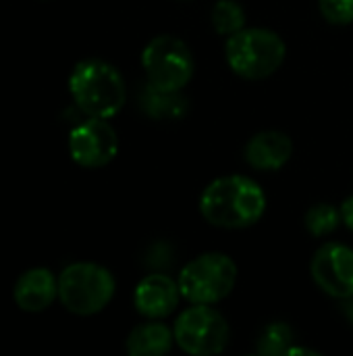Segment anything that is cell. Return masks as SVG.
Here are the masks:
<instances>
[{"label":"cell","mask_w":353,"mask_h":356,"mask_svg":"<svg viewBox=\"0 0 353 356\" xmlns=\"http://www.w3.org/2000/svg\"><path fill=\"white\" fill-rule=\"evenodd\" d=\"M266 211L264 190L246 175L214 179L200 198L202 217L221 229H246L262 219Z\"/></svg>","instance_id":"1"},{"label":"cell","mask_w":353,"mask_h":356,"mask_svg":"<svg viewBox=\"0 0 353 356\" xmlns=\"http://www.w3.org/2000/svg\"><path fill=\"white\" fill-rule=\"evenodd\" d=\"M69 92L81 113L98 119H112L121 113L127 100L121 71L102 58H85L77 63L69 77Z\"/></svg>","instance_id":"2"},{"label":"cell","mask_w":353,"mask_h":356,"mask_svg":"<svg viewBox=\"0 0 353 356\" xmlns=\"http://www.w3.org/2000/svg\"><path fill=\"white\" fill-rule=\"evenodd\" d=\"M287 54L283 38L264 27H243L229 35L225 56L231 71L243 79H266L279 71Z\"/></svg>","instance_id":"3"},{"label":"cell","mask_w":353,"mask_h":356,"mask_svg":"<svg viewBox=\"0 0 353 356\" xmlns=\"http://www.w3.org/2000/svg\"><path fill=\"white\" fill-rule=\"evenodd\" d=\"M117 290L112 273L96 263H73L58 277V298L69 313L89 317L108 307Z\"/></svg>","instance_id":"4"},{"label":"cell","mask_w":353,"mask_h":356,"mask_svg":"<svg viewBox=\"0 0 353 356\" xmlns=\"http://www.w3.org/2000/svg\"><path fill=\"white\" fill-rule=\"evenodd\" d=\"M237 282V265L223 252H206L189 261L179 273L181 296L189 305H216L225 300Z\"/></svg>","instance_id":"5"},{"label":"cell","mask_w":353,"mask_h":356,"mask_svg":"<svg viewBox=\"0 0 353 356\" xmlns=\"http://www.w3.org/2000/svg\"><path fill=\"white\" fill-rule=\"evenodd\" d=\"M141 67L150 86L164 92H181L193 77L196 60L183 40L156 35L141 52Z\"/></svg>","instance_id":"6"},{"label":"cell","mask_w":353,"mask_h":356,"mask_svg":"<svg viewBox=\"0 0 353 356\" xmlns=\"http://www.w3.org/2000/svg\"><path fill=\"white\" fill-rule=\"evenodd\" d=\"M175 344L193 356L221 355L231 340L227 319L212 305H191L173 327Z\"/></svg>","instance_id":"7"},{"label":"cell","mask_w":353,"mask_h":356,"mask_svg":"<svg viewBox=\"0 0 353 356\" xmlns=\"http://www.w3.org/2000/svg\"><path fill=\"white\" fill-rule=\"evenodd\" d=\"M119 152V136L108 119L87 117L69 134V154L85 169H100L112 163Z\"/></svg>","instance_id":"8"},{"label":"cell","mask_w":353,"mask_h":356,"mask_svg":"<svg viewBox=\"0 0 353 356\" xmlns=\"http://www.w3.org/2000/svg\"><path fill=\"white\" fill-rule=\"evenodd\" d=\"M316 286L339 300L353 296V248L345 244L329 242L320 246L310 265Z\"/></svg>","instance_id":"9"},{"label":"cell","mask_w":353,"mask_h":356,"mask_svg":"<svg viewBox=\"0 0 353 356\" xmlns=\"http://www.w3.org/2000/svg\"><path fill=\"white\" fill-rule=\"evenodd\" d=\"M181 298L183 296L175 280L164 273H150L137 284L133 305L146 319H164L179 307Z\"/></svg>","instance_id":"10"},{"label":"cell","mask_w":353,"mask_h":356,"mask_svg":"<svg viewBox=\"0 0 353 356\" xmlns=\"http://www.w3.org/2000/svg\"><path fill=\"white\" fill-rule=\"evenodd\" d=\"M58 296V280L50 269L35 267L25 271L12 290V298L17 307L25 313H42L46 311Z\"/></svg>","instance_id":"11"},{"label":"cell","mask_w":353,"mask_h":356,"mask_svg":"<svg viewBox=\"0 0 353 356\" xmlns=\"http://www.w3.org/2000/svg\"><path fill=\"white\" fill-rule=\"evenodd\" d=\"M293 154V142L283 131H260L246 144V163L258 171H279Z\"/></svg>","instance_id":"12"},{"label":"cell","mask_w":353,"mask_h":356,"mask_svg":"<svg viewBox=\"0 0 353 356\" xmlns=\"http://www.w3.org/2000/svg\"><path fill=\"white\" fill-rule=\"evenodd\" d=\"M173 330H169V325L160 323L158 319H150L148 323H141L131 330L125 348L131 356H160L173 348Z\"/></svg>","instance_id":"13"},{"label":"cell","mask_w":353,"mask_h":356,"mask_svg":"<svg viewBox=\"0 0 353 356\" xmlns=\"http://www.w3.org/2000/svg\"><path fill=\"white\" fill-rule=\"evenodd\" d=\"M141 108L154 119H179L187 111V100L179 92H164L154 86H146L141 92Z\"/></svg>","instance_id":"14"},{"label":"cell","mask_w":353,"mask_h":356,"mask_svg":"<svg viewBox=\"0 0 353 356\" xmlns=\"http://www.w3.org/2000/svg\"><path fill=\"white\" fill-rule=\"evenodd\" d=\"M212 27L221 35H233L246 27V10L235 0H218L212 8Z\"/></svg>","instance_id":"15"},{"label":"cell","mask_w":353,"mask_h":356,"mask_svg":"<svg viewBox=\"0 0 353 356\" xmlns=\"http://www.w3.org/2000/svg\"><path fill=\"white\" fill-rule=\"evenodd\" d=\"M295 336L293 330L287 323H270L264 327V332L258 338V355L264 356H283L293 346Z\"/></svg>","instance_id":"16"},{"label":"cell","mask_w":353,"mask_h":356,"mask_svg":"<svg viewBox=\"0 0 353 356\" xmlns=\"http://www.w3.org/2000/svg\"><path fill=\"white\" fill-rule=\"evenodd\" d=\"M306 229L316 236V238H325L331 236L341 221V213L333 207V204H314L308 213H306Z\"/></svg>","instance_id":"17"},{"label":"cell","mask_w":353,"mask_h":356,"mask_svg":"<svg viewBox=\"0 0 353 356\" xmlns=\"http://www.w3.org/2000/svg\"><path fill=\"white\" fill-rule=\"evenodd\" d=\"M322 17L333 25L353 23V0H318Z\"/></svg>","instance_id":"18"},{"label":"cell","mask_w":353,"mask_h":356,"mask_svg":"<svg viewBox=\"0 0 353 356\" xmlns=\"http://www.w3.org/2000/svg\"><path fill=\"white\" fill-rule=\"evenodd\" d=\"M341 221L353 232V194L341 204Z\"/></svg>","instance_id":"19"},{"label":"cell","mask_w":353,"mask_h":356,"mask_svg":"<svg viewBox=\"0 0 353 356\" xmlns=\"http://www.w3.org/2000/svg\"><path fill=\"white\" fill-rule=\"evenodd\" d=\"M350 319H352V323H353V305H352V309H350Z\"/></svg>","instance_id":"20"}]
</instances>
